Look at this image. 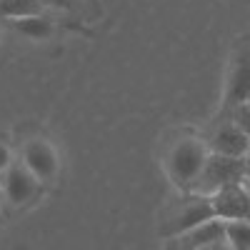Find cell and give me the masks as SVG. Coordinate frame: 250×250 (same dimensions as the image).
Wrapping results in <instances>:
<instances>
[{
  "label": "cell",
  "mask_w": 250,
  "mask_h": 250,
  "mask_svg": "<svg viewBox=\"0 0 250 250\" xmlns=\"http://www.w3.org/2000/svg\"><path fill=\"white\" fill-rule=\"evenodd\" d=\"M210 153H208V145L198 138H180L170 153H168V175L175 185L180 188H190L198 183L203 168Z\"/></svg>",
  "instance_id": "1"
},
{
  "label": "cell",
  "mask_w": 250,
  "mask_h": 250,
  "mask_svg": "<svg viewBox=\"0 0 250 250\" xmlns=\"http://www.w3.org/2000/svg\"><path fill=\"white\" fill-rule=\"evenodd\" d=\"M248 178L245 173V158H228V155H218V153H210L208 158L205 168L195 183V188L200 193H218L220 188H228V185H240L243 180Z\"/></svg>",
  "instance_id": "2"
},
{
  "label": "cell",
  "mask_w": 250,
  "mask_h": 250,
  "mask_svg": "<svg viewBox=\"0 0 250 250\" xmlns=\"http://www.w3.org/2000/svg\"><path fill=\"white\" fill-rule=\"evenodd\" d=\"M250 98V45L240 48L233 55L230 73L225 83V105L228 108H240Z\"/></svg>",
  "instance_id": "3"
},
{
  "label": "cell",
  "mask_w": 250,
  "mask_h": 250,
  "mask_svg": "<svg viewBox=\"0 0 250 250\" xmlns=\"http://www.w3.org/2000/svg\"><path fill=\"white\" fill-rule=\"evenodd\" d=\"M23 165L43 183V180H53L58 168H60V160H58V153L55 148L43 140V138H33L25 143L23 148Z\"/></svg>",
  "instance_id": "4"
},
{
  "label": "cell",
  "mask_w": 250,
  "mask_h": 250,
  "mask_svg": "<svg viewBox=\"0 0 250 250\" xmlns=\"http://www.w3.org/2000/svg\"><path fill=\"white\" fill-rule=\"evenodd\" d=\"M213 210L223 220H248L250 218V193L245 185H228L210 195Z\"/></svg>",
  "instance_id": "5"
},
{
  "label": "cell",
  "mask_w": 250,
  "mask_h": 250,
  "mask_svg": "<svg viewBox=\"0 0 250 250\" xmlns=\"http://www.w3.org/2000/svg\"><path fill=\"white\" fill-rule=\"evenodd\" d=\"M213 218H218L215 215V210H213V203H210V198H198V200H190L183 210L170 220V225L165 228V235H173V238H183V235H188L190 230H195L198 225H203V223H208V220H213Z\"/></svg>",
  "instance_id": "6"
},
{
  "label": "cell",
  "mask_w": 250,
  "mask_h": 250,
  "mask_svg": "<svg viewBox=\"0 0 250 250\" xmlns=\"http://www.w3.org/2000/svg\"><path fill=\"white\" fill-rule=\"evenodd\" d=\"M38 178L25 168L23 163L20 165H10V170L3 175V190H5V198L10 205H25L35 190H38Z\"/></svg>",
  "instance_id": "7"
},
{
  "label": "cell",
  "mask_w": 250,
  "mask_h": 250,
  "mask_svg": "<svg viewBox=\"0 0 250 250\" xmlns=\"http://www.w3.org/2000/svg\"><path fill=\"white\" fill-rule=\"evenodd\" d=\"M210 150L228 158H245L250 150V133L243 125H223L210 138Z\"/></svg>",
  "instance_id": "8"
},
{
  "label": "cell",
  "mask_w": 250,
  "mask_h": 250,
  "mask_svg": "<svg viewBox=\"0 0 250 250\" xmlns=\"http://www.w3.org/2000/svg\"><path fill=\"white\" fill-rule=\"evenodd\" d=\"M218 240H225V220L223 218H213V220H208L203 225H198L195 230H190L188 235L180 238L183 245L188 248H193V250H200L205 245H213Z\"/></svg>",
  "instance_id": "9"
},
{
  "label": "cell",
  "mask_w": 250,
  "mask_h": 250,
  "mask_svg": "<svg viewBox=\"0 0 250 250\" xmlns=\"http://www.w3.org/2000/svg\"><path fill=\"white\" fill-rule=\"evenodd\" d=\"M13 28L25 35L28 40H48L53 35V23L40 13V15H28V18H15Z\"/></svg>",
  "instance_id": "10"
},
{
  "label": "cell",
  "mask_w": 250,
  "mask_h": 250,
  "mask_svg": "<svg viewBox=\"0 0 250 250\" xmlns=\"http://www.w3.org/2000/svg\"><path fill=\"white\" fill-rule=\"evenodd\" d=\"M43 5L40 0H0V15L3 18H28V15H40Z\"/></svg>",
  "instance_id": "11"
},
{
  "label": "cell",
  "mask_w": 250,
  "mask_h": 250,
  "mask_svg": "<svg viewBox=\"0 0 250 250\" xmlns=\"http://www.w3.org/2000/svg\"><path fill=\"white\" fill-rule=\"evenodd\" d=\"M225 240L235 250H250V220H225Z\"/></svg>",
  "instance_id": "12"
},
{
  "label": "cell",
  "mask_w": 250,
  "mask_h": 250,
  "mask_svg": "<svg viewBox=\"0 0 250 250\" xmlns=\"http://www.w3.org/2000/svg\"><path fill=\"white\" fill-rule=\"evenodd\" d=\"M13 165V153L5 143H0V175H5Z\"/></svg>",
  "instance_id": "13"
},
{
  "label": "cell",
  "mask_w": 250,
  "mask_h": 250,
  "mask_svg": "<svg viewBox=\"0 0 250 250\" xmlns=\"http://www.w3.org/2000/svg\"><path fill=\"white\" fill-rule=\"evenodd\" d=\"M200 250H235L228 240H218V243H213V245H205V248H200Z\"/></svg>",
  "instance_id": "14"
},
{
  "label": "cell",
  "mask_w": 250,
  "mask_h": 250,
  "mask_svg": "<svg viewBox=\"0 0 250 250\" xmlns=\"http://www.w3.org/2000/svg\"><path fill=\"white\" fill-rule=\"evenodd\" d=\"M168 250H193V248H188V245H183V243H173Z\"/></svg>",
  "instance_id": "15"
},
{
  "label": "cell",
  "mask_w": 250,
  "mask_h": 250,
  "mask_svg": "<svg viewBox=\"0 0 250 250\" xmlns=\"http://www.w3.org/2000/svg\"><path fill=\"white\" fill-rule=\"evenodd\" d=\"M245 173H248V178H250V150H248V155H245Z\"/></svg>",
  "instance_id": "16"
},
{
  "label": "cell",
  "mask_w": 250,
  "mask_h": 250,
  "mask_svg": "<svg viewBox=\"0 0 250 250\" xmlns=\"http://www.w3.org/2000/svg\"><path fill=\"white\" fill-rule=\"evenodd\" d=\"M243 185H245V190L250 193V178H245V183H243Z\"/></svg>",
  "instance_id": "17"
},
{
  "label": "cell",
  "mask_w": 250,
  "mask_h": 250,
  "mask_svg": "<svg viewBox=\"0 0 250 250\" xmlns=\"http://www.w3.org/2000/svg\"><path fill=\"white\" fill-rule=\"evenodd\" d=\"M245 110L250 113V98H248V103H245Z\"/></svg>",
  "instance_id": "18"
},
{
  "label": "cell",
  "mask_w": 250,
  "mask_h": 250,
  "mask_svg": "<svg viewBox=\"0 0 250 250\" xmlns=\"http://www.w3.org/2000/svg\"><path fill=\"white\" fill-rule=\"evenodd\" d=\"M248 220H250V218H248Z\"/></svg>",
  "instance_id": "19"
}]
</instances>
